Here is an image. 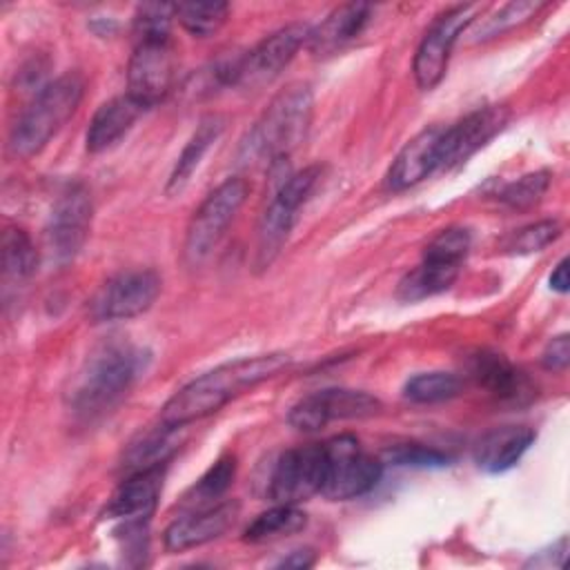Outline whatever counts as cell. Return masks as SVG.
Returning <instances> with one entry per match:
<instances>
[{
    "mask_svg": "<svg viewBox=\"0 0 570 570\" xmlns=\"http://www.w3.org/2000/svg\"><path fill=\"white\" fill-rule=\"evenodd\" d=\"M292 363L285 352H267L256 356H240L227 363L216 365L214 370L196 376L183 385L163 407L160 421L174 428H185L194 421H200L243 392L256 387L258 383L281 374Z\"/></svg>",
    "mask_w": 570,
    "mask_h": 570,
    "instance_id": "obj_1",
    "label": "cell"
},
{
    "mask_svg": "<svg viewBox=\"0 0 570 570\" xmlns=\"http://www.w3.org/2000/svg\"><path fill=\"white\" fill-rule=\"evenodd\" d=\"M314 111L309 85L294 82L272 98L261 118L240 142L238 158L245 163H278L287 158L307 136Z\"/></svg>",
    "mask_w": 570,
    "mask_h": 570,
    "instance_id": "obj_2",
    "label": "cell"
},
{
    "mask_svg": "<svg viewBox=\"0 0 570 570\" xmlns=\"http://www.w3.org/2000/svg\"><path fill=\"white\" fill-rule=\"evenodd\" d=\"M147 354L129 343H111L89 356L71 394V407L82 419L111 410L147 365Z\"/></svg>",
    "mask_w": 570,
    "mask_h": 570,
    "instance_id": "obj_3",
    "label": "cell"
},
{
    "mask_svg": "<svg viewBox=\"0 0 570 570\" xmlns=\"http://www.w3.org/2000/svg\"><path fill=\"white\" fill-rule=\"evenodd\" d=\"M82 94L85 78L78 71H67L47 82L16 120L9 136L11 151L20 158H27L47 147V142L76 114Z\"/></svg>",
    "mask_w": 570,
    "mask_h": 570,
    "instance_id": "obj_4",
    "label": "cell"
},
{
    "mask_svg": "<svg viewBox=\"0 0 570 570\" xmlns=\"http://www.w3.org/2000/svg\"><path fill=\"white\" fill-rule=\"evenodd\" d=\"M321 180V167H303L278 185L269 205L263 209L256 227V269H267L281 254L283 245L289 238V232L296 220V212L312 196Z\"/></svg>",
    "mask_w": 570,
    "mask_h": 570,
    "instance_id": "obj_5",
    "label": "cell"
},
{
    "mask_svg": "<svg viewBox=\"0 0 570 570\" xmlns=\"http://www.w3.org/2000/svg\"><path fill=\"white\" fill-rule=\"evenodd\" d=\"M249 183L243 176H232L214 187L189 218L185 232V258L189 265H200L220 243L227 227L245 205Z\"/></svg>",
    "mask_w": 570,
    "mask_h": 570,
    "instance_id": "obj_6",
    "label": "cell"
},
{
    "mask_svg": "<svg viewBox=\"0 0 570 570\" xmlns=\"http://www.w3.org/2000/svg\"><path fill=\"white\" fill-rule=\"evenodd\" d=\"M325 474L321 494L330 501H347L367 494L376 488L383 474V463L367 452L352 434H338L323 443Z\"/></svg>",
    "mask_w": 570,
    "mask_h": 570,
    "instance_id": "obj_7",
    "label": "cell"
},
{
    "mask_svg": "<svg viewBox=\"0 0 570 570\" xmlns=\"http://www.w3.org/2000/svg\"><path fill=\"white\" fill-rule=\"evenodd\" d=\"M479 13L481 4H454L434 18V22L423 33L412 60L419 89L430 91L443 80L459 36L479 18Z\"/></svg>",
    "mask_w": 570,
    "mask_h": 570,
    "instance_id": "obj_8",
    "label": "cell"
},
{
    "mask_svg": "<svg viewBox=\"0 0 570 570\" xmlns=\"http://www.w3.org/2000/svg\"><path fill=\"white\" fill-rule=\"evenodd\" d=\"M163 278L156 269H127L107 278L89 301L94 323L127 321L147 312L158 298Z\"/></svg>",
    "mask_w": 570,
    "mask_h": 570,
    "instance_id": "obj_9",
    "label": "cell"
},
{
    "mask_svg": "<svg viewBox=\"0 0 570 570\" xmlns=\"http://www.w3.org/2000/svg\"><path fill=\"white\" fill-rule=\"evenodd\" d=\"M312 27L305 22H289L269 36H265L249 51L238 56L234 87L256 89L272 82L296 56V51L307 45Z\"/></svg>",
    "mask_w": 570,
    "mask_h": 570,
    "instance_id": "obj_10",
    "label": "cell"
},
{
    "mask_svg": "<svg viewBox=\"0 0 570 570\" xmlns=\"http://www.w3.org/2000/svg\"><path fill=\"white\" fill-rule=\"evenodd\" d=\"M176 51L169 38L136 40L127 65V94L142 107H154L174 87Z\"/></svg>",
    "mask_w": 570,
    "mask_h": 570,
    "instance_id": "obj_11",
    "label": "cell"
},
{
    "mask_svg": "<svg viewBox=\"0 0 570 570\" xmlns=\"http://www.w3.org/2000/svg\"><path fill=\"white\" fill-rule=\"evenodd\" d=\"M379 410L381 401L363 390L327 387L296 401L287 414V421L298 432H316L332 421L367 419L379 414Z\"/></svg>",
    "mask_w": 570,
    "mask_h": 570,
    "instance_id": "obj_12",
    "label": "cell"
},
{
    "mask_svg": "<svg viewBox=\"0 0 570 570\" xmlns=\"http://www.w3.org/2000/svg\"><path fill=\"white\" fill-rule=\"evenodd\" d=\"M91 194L85 185H67L53 200L47 223V245L56 261H71L85 245L91 227Z\"/></svg>",
    "mask_w": 570,
    "mask_h": 570,
    "instance_id": "obj_13",
    "label": "cell"
},
{
    "mask_svg": "<svg viewBox=\"0 0 570 570\" xmlns=\"http://www.w3.org/2000/svg\"><path fill=\"white\" fill-rule=\"evenodd\" d=\"M325 474L323 443H309L283 452L269 476V499L274 503L298 505L321 494Z\"/></svg>",
    "mask_w": 570,
    "mask_h": 570,
    "instance_id": "obj_14",
    "label": "cell"
},
{
    "mask_svg": "<svg viewBox=\"0 0 570 570\" xmlns=\"http://www.w3.org/2000/svg\"><path fill=\"white\" fill-rule=\"evenodd\" d=\"M508 122V109L490 105L470 111L465 118L445 127L439 142V169H452L474 156Z\"/></svg>",
    "mask_w": 570,
    "mask_h": 570,
    "instance_id": "obj_15",
    "label": "cell"
},
{
    "mask_svg": "<svg viewBox=\"0 0 570 570\" xmlns=\"http://www.w3.org/2000/svg\"><path fill=\"white\" fill-rule=\"evenodd\" d=\"M238 514V503L225 501L207 508H198L189 514L174 519L163 534V543L169 552H185L189 548L205 546L223 537Z\"/></svg>",
    "mask_w": 570,
    "mask_h": 570,
    "instance_id": "obj_16",
    "label": "cell"
},
{
    "mask_svg": "<svg viewBox=\"0 0 570 570\" xmlns=\"http://www.w3.org/2000/svg\"><path fill=\"white\" fill-rule=\"evenodd\" d=\"M441 134L443 127H425L401 147L385 176L392 191H405L439 169Z\"/></svg>",
    "mask_w": 570,
    "mask_h": 570,
    "instance_id": "obj_17",
    "label": "cell"
},
{
    "mask_svg": "<svg viewBox=\"0 0 570 570\" xmlns=\"http://www.w3.org/2000/svg\"><path fill=\"white\" fill-rule=\"evenodd\" d=\"M163 468L129 472L127 479L111 494L105 517L120 521H147L158 503L163 490Z\"/></svg>",
    "mask_w": 570,
    "mask_h": 570,
    "instance_id": "obj_18",
    "label": "cell"
},
{
    "mask_svg": "<svg viewBox=\"0 0 570 570\" xmlns=\"http://www.w3.org/2000/svg\"><path fill=\"white\" fill-rule=\"evenodd\" d=\"M534 441L528 425H501L485 432L474 445V463L488 474H501L514 468Z\"/></svg>",
    "mask_w": 570,
    "mask_h": 570,
    "instance_id": "obj_19",
    "label": "cell"
},
{
    "mask_svg": "<svg viewBox=\"0 0 570 570\" xmlns=\"http://www.w3.org/2000/svg\"><path fill=\"white\" fill-rule=\"evenodd\" d=\"M372 18V7L365 2H350L336 7L327 18L309 31L307 47L316 56L334 53L363 33Z\"/></svg>",
    "mask_w": 570,
    "mask_h": 570,
    "instance_id": "obj_20",
    "label": "cell"
},
{
    "mask_svg": "<svg viewBox=\"0 0 570 570\" xmlns=\"http://www.w3.org/2000/svg\"><path fill=\"white\" fill-rule=\"evenodd\" d=\"M140 114H142V107L129 94H122L102 102L87 127V136H85L87 151L100 154L111 145H116L134 127Z\"/></svg>",
    "mask_w": 570,
    "mask_h": 570,
    "instance_id": "obj_21",
    "label": "cell"
},
{
    "mask_svg": "<svg viewBox=\"0 0 570 570\" xmlns=\"http://www.w3.org/2000/svg\"><path fill=\"white\" fill-rule=\"evenodd\" d=\"M470 374L479 385L503 401H517L528 390L525 376L503 354L497 352H476L470 361Z\"/></svg>",
    "mask_w": 570,
    "mask_h": 570,
    "instance_id": "obj_22",
    "label": "cell"
},
{
    "mask_svg": "<svg viewBox=\"0 0 570 570\" xmlns=\"http://www.w3.org/2000/svg\"><path fill=\"white\" fill-rule=\"evenodd\" d=\"M223 131H225V118L223 116L209 114V116L200 118V122L196 125L194 134L185 142V147L178 154L176 165H174V169L169 174V180H167V191L169 194L180 191L189 183L191 174L198 169L200 160L205 158L209 147L220 138Z\"/></svg>",
    "mask_w": 570,
    "mask_h": 570,
    "instance_id": "obj_23",
    "label": "cell"
},
{
    "mask_svg": "<svg viewBox=\"0 0 570 570\" xmlns=\"http://www.w3.org/2000/svg\"><path fill=\"white\" fill-rule=\"evenodd\" d=\"M183 428H174L167 423H158L156 428L140 432L125 450L122 456V468L129 472L138 470H151V468H163L165 461L174 454V450L180 443V432Z\"/></svg>",
    "mask_w": 570,
    "mask_h": 570,
    "instance_id": "obj_24",
    "label": "cell"
},
{
    "mask_svg": "<svg viewBox=\"0 0 570 570\" xmlns=\"http://www.w3.org/2000/svg\"><path fill=\"white\" fill-rule=\"evenodd\" d=\"M459 269L461 267H456V265H445L439 261L421 258V263L401 278V283L396 287V296L405 303L436 296L452 287V283L459 276Z\"/></svg>",
    "mask_w": 570,
    "mask_h": 570,
    "instance_id": "obj_25",
    "label": "cell"
},
{
    "mask_svg": "<svg viewBox=\"0 0 570 570\" xmlns=\"http://www.w3.org/2000/svg\"><path fill=\"white\" fill-rule=\"evenodd\" d=\"M307 525V514L292 503H274L269 510L261 512L247 528L243 539L249 543H265L281 537L301 532Z\"/></svg>",
    "mask_w": 570,
    "mask_h": 570,
    "instance_id": "obj_26",
    "label": "cell"
},
{
    "mask_svg": "<svg viewBox=\"0 0 570 570\" xmlns=\"http://www.w3.org/2000/svg\"><path fill=\"white\" fill-rule=\"evenodd\" d=\"M2 267L4 274L24 281L38 267V252L31 236L20 227H7L2 234Z\"/></svg>",
    "mask_w": 570,
    "mask_h": 570,
    "instance_id": "obj_27",
    "label": "cell"
},
{
    "mask_svg": "<svg viewBox=\"0 0 570 570\" xmlns=\"http://www.w3.org/2000/svg\"><path fill=\"white\" fill-rule=\"evenodd\" d=\"M234 474H236V459L232 454H225L220 459H216L207 472L191 485L189 494L185 497L189 505L194 508H207V505H214L216 499H220L232 481H234Z\"/></svg>",
    "mask_w": 570,
    "mask_h": 570,
    "instance_id": "obj_28",
    "label": "cell"
},
{
    "mask_svg": "<svg viewBox=\"0 0 570 570\" xmlns=\"http://www.w3.org/2000/svg\"><path fill=\"white\" fill-rule=\"evenodd\" d=\"M229 16L227 2H178L174 4V18L198 38L216 33Z\"/></svg>",
    "mask_w": 570,
    "mask_h": 570,
    "instance_id": "obj_29",
    "label": "cell"
},
{
    "mask_svg": "<svg viewBox=\"0 0 570 570\" xmlns=\"http://www.w3.org/2000/svg\"><path fill=\"white\" fill-rule=\"evenodd\" d=\"M461 392V379L452 372H421L407 379L403 396L412 403H441Z\"/></svg>",
    "mask_w": 570,
    "mask_h": 570,
    "instance_id": "obj_30",
    "label": "cell"
},
{
    "mask_svg": "<svg viewBox=\"0 0 570 570\" xmlns=\"http://www.w3.org/2000/svg\"><path fill=\"white\" fill-rule=\"evenodd\" d=\"M470 245H472V236L465 227H445L441 229L423 249V258H430V261H439V263H445V265H456L461 267L468 252H470Z\"/></svg>",
    "mask_w": 570,
    "mask_h": 570,
    "instance_id": "obj_31",
    "label": "cell"
},
{
    "mask_svg": "<svg viewBox=\"0 0 570 570\" xmlns=\"http://www.w3.org/2000/svg\"><path fill=\"white\" fill-rule=\"evenodd\" d=\"M548 187H550V171L539 169L503 185V189L497 191V198L512 209H528L543 198Z\"/></svg>",
    "mask_w": 570,
    "mask_h": 570,
    "instance_id": "obj_32",
    "label": "cell"
},
{
    "mask_svg": "<svg viewBox=\"0 0 570 570\" xmlns=\"http://www.w3.org/2000/svg\"><path fill=\"white\" fill-rule=\"evenodd\" d=\"M561 234V225L559 220H537V223H530L521 229H517L508 243H505V249L510 254H519V256H525V254H534V252H541L546 249L550 243H554Z\"/></svg>",
    "mask_w": 570,
    "mask_h": 570,
    "instance_id": "obj_33",
    "label": "cell"
},
{
    "mask_svg": "<svg viewBox=\"0 0 570 570\" xmlns=\"http://www.w3.org/2000/svg\"><path fill=\"white\" fill-rule=\"evenodd\" d=\"M543 7V2H508L501 9H497L479 29V40L485 38H497L505 31H510L517 24H523L525 20H530L532 16H537V11Z\"/></svg>",
    "mask_w": 570,
    "mask_h": 570,
    "instance_id": "obj_34",
    "label": "cell"
},
{
    "mask_svg": "<svg viewBox=\"0 0 570 570\" xmlns=\"http://www.w3.org/2000/svg\"><path fill=\"white\" fill-rule=\"evenodd\" d=\"M174 20V4H140L134 16L136 40L169 38V24Z\"/></svg>",
    "mask_w": 570,
    "mask_h": 570,
    "instance_id": "obj_35",
    "label": "cell"
},
{
    "mask_svg": "<svg viewBox=\"0 0 570 570\" xmlns=\"http://www.w3.org/2000/svg\"><path fill=\"white\" fill-rule=\"evenodd\" d=\"M385 459L394 465H410V468H445L450 465V456L436 448H428L421 443H403L392 445L385 452Z\"/></svg>",
    "mask_w": 570,
    "mask_h": 570,
    "instance_id": "obj_36",
    "label": "cell"
},
{
    "mask_svg": "<svg viewBox=\"0 0 570 570\" xmlns=\"http://www.w3.org/2000/svg\"><path fill=\"white\" fill-rule=\"evenodd\" d=\"M570 363V336L559 334L548 341L543 354H541V365L550 372H563Z\"/></svg>",
    "mask_w": 570,
    "mask_h": 570,
    "instance_id": "obj_37",
    "label": "cell"
},
{
    "mask_svg": "<svg viewBox=\"0 0 570 570\" xmlns=\"http://www.w3.org/2000/svg\"><path fill=\"white\" fill-rule=\"evenodd\" d=\"M309 566H314V552L312 550H294L289 557L278 561V568L303 570V568H309Z\"/></svg>",
    "mask_w": 570,
    "mask_h": 570,
    "instance_id": "obj_38",
    "label": "cell"
},
{
    "mask_svg": "<svg viewBox=\"0 0 570 570\" xmlns=\"http://www.w3.org/2000/svg\"><path fill=\"white\" fill-rule=\"evenodd\" d=\"M568 258H561L557 265H554V269H552V274H550V287L554 289V292H559V294H566L568 292Z\"/></svg>",
    "mask_w": 570,
    "mask_h": 570,
    "instance_id": "obj_39",
    "label": "cell"
}]
</instances>
